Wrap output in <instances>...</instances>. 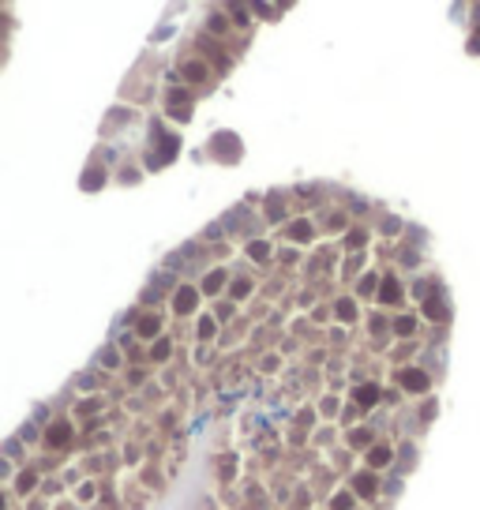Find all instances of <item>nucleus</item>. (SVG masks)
I'll return each instance as SVG.
<instances>
[{
	"label": "nucleus",
	"mask_w": 480,
	"mask_h": 510,
	"mask_svg": "<svg viewBox=\"0 0 480 510\" xmlns=\"http://www.w3.org/2000/svg\"><path fill=\"white\" fill-rule=\"evenodd\" d=\"M401 382H405L409 390H428V375H424V371H405Z\"/></svg>",
	"instance_id": "f257e3e1"
},
{
	"label": "nucleus",
	"mask_w": 480,
	"mask_h": 510,
	"mask_svg": "<svg viewBox=\"0 0 480 510\" xmlns=\"http://www.w3.org/2000/svg\"><path fill=\"white\" fill-rule=\"evenodd\" d=\"M192 308H195V293H192V289H180V293H176V312H192Z\"/></svg>",
	"instance_id": "f03ea898"
},
{
	"label": "nucleus",
	"mask_w": 480,
	"mask_h": 510,
	"mask_svg": "<svg viewBox=\"0 0 480 510\" xmlns=\"http://www.w3.org/2000/svg\"><path fill=\"white\" fill-rule=\"evenodd\" d=\"M356 401H360V405H375V401H379V390H375V386H364V390H356Z\"/></svg>",
	"instance_id": "7ed1b4c3"
},
{
	"label": "nucleus",
	"mask_w": 480,
	"mask_h": 510,
	"mask_svg": "<svg viewBox=\"0 0 480 510\" xmlns=\"http://www.w3.org/2000/svg\"><path fill=\"white\" fill-rule=\"evenodd\" d=\"M139 334H143V338H150V334H158V319H154V315H146V319L139 323Z\"/></svg>",
	"instance_id": "20e7f679"
},
{
	"label": "nucleus",
	"mask_w": 480,
	"mask_h": 510,
	"mask_svg": "<svg viewBox=\"0 0 480 510\" xmlns=\"http://www.w3.org/2000/svg\"><path fill=\"white\" fill-rule=\"evenodd\" d=\"M398 297H401V293H398V282L386 278V282H383V300H398Z\"/></svg>",
	"instance_id": "39448f33"
},
{
	"label": "nucleus",
	"mask_w": 480,
	"mask_h": 510,
	"mask_svg": "<svg viewBox=\"0 0 480 510\" xmlns=\"http://www.w3.org/2000/svg\"><path fill=\"white\" fill-rule=\"evenodd\" d=\"M71 431H68V424H57V428H49V443H64Z\"/></svg>",
	"instance_id": "423d86ee"
},
{
	"label": "nucleus",
	"mask_w": 480,
	"mask_h": 510,
	"mask_svg": "<svg viewBox=\"0 0 480 510\" xmlns=\"http://www.w3.org/2000/svg\"><path fill=\"white\" fill-rule=\"evenodd\" d=\"M338 315H341V319H353V300H341V304H338Z\"/></svg>",
	"instance_id": "0eeeda50"
},
{
	"label": "nucleus",
	"mask_w": 480,
	"mask_h": 510,
	"mask_svg": "<svg viewBox=\"0 0 480 510\" xmlns=\"http://www.w3.org/2000/svg\"><path fill=\"white\" fill-rule=\"evenodd\" d=\"M356 488H360L364 495H371V492H375V480H371V477H364V480H356Z\"/></svg>",
	"instance_id": "6e6552de"
},
{
	"label": "nucleus",
	"mask_w": 480,
	"mask_h": 510,
	"mask_svg": "<svg viewBox=\"0 0 480 510\" xmlns=\"http://www.w3.org/2000/svg\"><path fill=\"white\" fill-rule=\"evenodd\" d=\"M222 282H225L222 274H210V278H207V293H214V289H218V285H222Z\"/></svg>",
	"instance_id": "1a4fd4ad"
},
{
	"label": "nucleus",
	"mask_w": 480,
	"mask_h": 510,
	"mask_svg": "<svg viewBox=\"0 0 480 510\" xmlns=\"http://www.w3.org/2000/svg\"><path fill=\"white\" fill-rule=\"evenodd\" d=\"M252 255H255V259H267L270 248H267V244H252Z\"/></svg>",
	"instance_id": "9d476101"
},
{
	"label": "nucleus",
	"mask_w": 480,
	"mask_h": 510,
	"mask_svg": "<svg viewBox=\"0 0 480 510\" xmlns=\"http://www.w3.org/2000/svg\"><path fill=\"white\" fill-rule=\"evenodd\" d=\"M386 458H390V450H383V446H379V450H371V462H375V465H383Z\"/></svg>",
	"instance_id": "9b49d317"
},
{
	"label": "nucleus",
	"mask_w": 480,
	"mask_h": 510,
	"mask_svg": "<svg viewBox=\"0 0 480 510\" xmlns=\"http://www.w3.org/2000/svg\"><path fill=\"white\" fill-rule=\"evenodd\" d=\"M398 334H413V319H398Z\"/></svg>",
	"instance_id": "f8f14e48"
},
{
	"label": "nucleus",
	"mask_w": 480,
	"mask_h": 510,
	"mask_svg": "<svg viewBox=\"0 0 480 510\" xmlns=\"http://www.w3.org/2000/svg\"><path fill=\"white\" fill-rule=\"evenodd\" d=\"M293 237H297V240H308V225H293Z\"/></svg>",
	"instance_id": "ddd939ff"
}]
</instances>
